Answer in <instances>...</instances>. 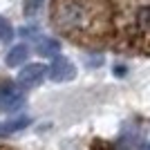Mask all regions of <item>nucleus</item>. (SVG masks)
I'll use <instances>...</instances> for the list:
<instances>
[{
	"instance_id": "nucleus-1",
	"label": "nucleus",
	"mask_w": 150,
	"mask_h": 150,
	"mask_svg": "<svg viewBox=\"0 0 150 150\" xmlns=\"http://www.w3.org/2000/svg\"><path fill=\"white\" fill-rule=\"evenodd\" d=\"M50 16L79 45L150 54V0H52Z\"/></svg>"
},
{
	"instance_id": "nucleus-2",
	"label": "nucleus",
	"mask_w": 150,
	"mask_h": 150,
	"mask_svg": "<svg viewBox=\"0 0 150 150\" xmlns=\"http://www.w3.org/2000/svg\"><path fill=\"white\" fill-rule=\"evenodd\" d=\"M25 105V94L18 88H13L11 83L0 85V110L2 112H18Z\"/></svg>"
},
{
	"instance_id": "nucleus-3",
	"label": "nucleus",
	"mask_w": 150,
	"mask_h": 150,
	"mask_svg": "<svg viewBox=\"0 0 150 150\" xmlns=\"http://www.w3.org/2000/svg\"><path fill=\"white\" fill-rule=\"evenodd\" d=\"M47 76H50L54 83H67L76 76V67L72 65V61H67L65 56H54L47 67Z\"/></svg>"
},
{
	"instance_id": "nucleus-4",
	"label": "nucleus",
	"mask_w": 150,
	"mask_h": 150,
	"mask_svg": "<svg viewBox=\"0 0 150 150\" xmlns=\"http://www.w3.org/2000/svg\"><path fill=\"white\" fill-rule=\"evenodd\" d=\"M47 76V67L40 65V63H29V65H23V69L18 72V85L20 88H38L40 83L45 81Z\"/></svg>"
},
{
	"instance_id": "nucleus-5",
	"label": "nucleus",
	"mask_w": 150,
	"mask_h": 150,
	"mask_svg": "<svg viewBox=\"0 0 150 150\" xmlns=\"http://www.w3.org/2000/svg\"><path fill=\"white\" fill-rule=\"evenodd\" d=\"M34 50H36V54H40L45 58H54L61 52V43L50 36H38V38H34Z\"/></svg>"
},
{
	"instance_id": "nucleus-6",
	"label": "nucleus",
	"mask_w": 150,
	"mask_h": 150,
	"mask_svg": "<svg viewBox=\"0 0 150 150\" xmlns=\"http://www.w3.org/2000/svg\"><path fill=\"white\" fill-rule=\"evenodd\" d=\"M27 58H29V47L25 43L13 45L11 50H9V54H7V65L9 67H20V65L27 63Z\"/></svg>"
},
{
	"instance_id": "nucleus-7",
	"label": "nucleus",
	"mask_w": 150,
	"mask_h": 150,
	"mask_svg": "<svg viewBox=\"0 0 150 150\" xmlns=\"http://www.w3.org/2000/svg\"><path fill=\"white\" fill-rule=\"evenodd\" d=\"M29 123H31V119L25 117V114H20V117H16V119H11V121H5V123L0 125V137H9V134H13V132L25 130Z\"/></svg>"
},
{
	"instance_id": "nucleus-8",
	"label": "nucleus",
	"mask_w": 150,
	"mask_h": 150,
	"mask_svg": "<svg viewBox=\"0 0 150 150\" xmlns=\"http://www.w3.org/2000/svg\"><path fill=\"white\" fill-rule=\"evenodd\" d=\"M13 38V27L11 23L5 18V16H0V43H9Z\"/></svg>"
},
{
	"instance_id": "nucleus-9",
	"label": "nucleus",
	"mask_w": 150,
	"mask_h": 150,
	"mask_svg": "<svg viewBox=\"0 0 150 150\" xmlns=\"http://www.w3.org/2000/svg\"><path fill=\"white\" fill-rule=\"evenodd\" d=\"M40 5H43V0H27L25 13H27V16H34V13H38V11H40Z\"/></svg>"
},
{
	"instance_id": "nucleus-10",
	"label": "nucleus",
	"mask_w": 150,
	"mask_h": 150,
	"mask_svg": "<svg viewBox=\"0 0 150 150\" xmlns=\"http://www.w3.org/2000/svg\"><path fill=\"white\" fill-rule=\"evenodd\" d=\"M146 150H150V146H146Z\"/></svg>"
}]
</instances>
